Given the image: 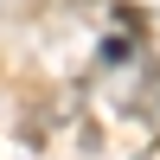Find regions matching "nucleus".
Wrapping results in <instances>:
<instances>
[{"label":"nucleus","instance_id":"obj_1","mask_svg":"<svg viewBox=\"0 0 160 160\" xmlns=\"http://www.w3.org/2000/svg\"><path fill=\"white\" fill-rule=\"evenodd\" d=\"M135 58V38H109V45H102V64H128Z\"/></svg>","mask_w":160,"mask_h":160}]
</instances>
